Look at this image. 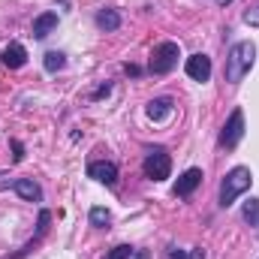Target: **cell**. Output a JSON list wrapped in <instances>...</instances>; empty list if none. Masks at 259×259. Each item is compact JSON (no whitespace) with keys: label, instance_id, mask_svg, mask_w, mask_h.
<instances>
[{"label":"cell","instance_id":"6da1fadb","mask_svg":"<svg viewBox=\"0 0 259 259\" xmlns=\"http://www.w3.org/2000/svg\"><path fill=\"white\" fill-rule=\"evenodd\" d=\"M253 61H256V46H253L250 39L235 42V46L229 49V55H226V81H229V84H238V81L250 72Z\"/></svg>","mask_w":259,"mask_h":259},{"label":"cell","instance_id":"7a4b0ae2","mask_svg":"<svg viewBox=\"0 0 259 259\" xmlns=\"http://www.w3.org/2000/svg\"><path fill=\"white\" fill-rule=\"evenodd\" d=\"M250 184H253V172L247 166H235L232 172H226V178L220 184V205L229 208L244 190H250Z\"/></svg>","mask_w":259,"mask_h":259},{"label":"cell","instance_id":"3957f363","mask_svg":"<svg viewBox=\"0 0 259 259\" xmlns=\"http://www.w3.org/2000/svg\"><path fill=\"white\" fill-rule=\"evenodd\" d=\"M178 58H181L178 42H160V46H154V52H151L148 69H151L154 75H166V72H172V69L178 66Z\"/></svg>","mask_w":259,"mask_h":259},{"label":"cell","instance_id":"277c9868","mask_svg":"<svg viewBox=\"0 0 259 259\" xmlns=\"http://www.w3.org/2000/svg\"><path fill=\"white\" fill-rule=\"evenodd\" d=\"M142 169H145V175H148L151 181H166L169 172H172V157H169V151H166V148H151Z\"/></svg>","mask_w":259,"mask_h":259},{"label":"cell","instance_id":"5b68a950","mask_svg":"<svg viewBox=\"0 0 259 259\" xmlns=\"http://www.w3.org/2000/svg\"><path fill=\"white\" fill-rule=\"evenodd\" d=\"M241 136H244V112H241V109H235V112L226 118V124H223L220 145H223L226 151H232V148L241 142Z\"/></svg>","mask_w":259,"mask_h":259},{"label":"cell","instance_id":"8992f818","mask_svg":"<svg viewBox=\"0 0 259 259\" xmlns=\"http://www.w3.org/2000/svg\"><path fill=\"white\" fill-rule=\"evenodd\" d=\"M0 190H15L24 202H39L42 199V187L33 178H12V181H0Z\"/></svg>","mask_w":259,"mask_h":259},{"label":"cell","instance_id":"52a82bcc","mask_svg":"<svg viewBox=\"0 0 259 259\" xmlns=\"http://www.w3.org/2000/svg\"><path fill=\"white\" fill-rule=\"evenodd\" d=\"M88 175H91L94 181L106 184V187H115V184H118V166L109 163V160H94V163L88 166Z\"/></svg>","mask_w":259,"mask_h":259},{"label":"cell","instance_id":"ba28073f","mask_svg":"<svg viewBox=\"0 0 259 259\" xmlns=\"http://www.w3.org/2000/svg\"><path fill=\"white\" fill-rule=\"evenodd\" d=\"M187 75L193 81H208L211 78V58L208 55H193L187 58Z\"/></svg>","mask_w":259,"mask_h":259},{"label":"cell","instance_id":"9c48e42d","mask_svg":"<svg viewBox=\"0 0 259 259\" xmlns=\"http://www.w3.org/2000/svg\"><path fill=\"white\" fill-rule=\"evenodd\" d=\"M3 66L6 69H21V66L27 64V52H24V46L21 42H9L6 49H3Z\"/></svg>","mask_w":259,"mask_h":259},{"label":"cell","instance_id":"30bf717a","mask_svg":"<svg viewBox=\"0 0 259 259\" xmlns=\"http://www.w3.org/2000/svg\"><path fill=\"white\" fill-rule=\"evenodd\" d=\"M202 178H205V175H202V169H187V172L175 181V196H190L196 187L202 184Z\"/></svg>","mask_w":259,"mask_h":259},{"label":"cell","instance_id":"8fae6325","mask_svg":"<svg viewBox=\"0 0 259 259\" xmlns=\"http://www.w3.org/2000/svg\"><path fill=\"white\" fill-rule=\"evenodd\" d=\"M58 27V12H42L33 18V39H46Z\"/></svg>","mask_w":259,"mask_h":259},{"label":"cell","instance_id":"7c38bea8","mask_svg":"<svg viewBox=\"0 0 259 259\" xmlns=\"http://www.w3.org/2000/svg\"><path fill=\"white\" fill-rule=\"evenodd\" d=\"M169 115H172V100L169 97H157V100L148 103V118L151 121H166Z\"/></svg>","mask_w":259,"mask_h":259},{"label":"cell","instance_id":"4fadbf2b","mask_svg":"<svg viewBox=\"0 0 259 259\" xmlns=\"http://www.w3.org/2000/svg\"><path fill=\"white\" fill-rule=\"evenodd\" d=\"M97 27H100V30H118V27H121L118 9H103V12L97 15Z\"/></svg>","mask_w":259,"mask_h":259},{"label":"cell","instance_id":"5bb4252c","mask_svg":"<svg viewBox=\"0 0 259 259\" xmlns=\"http://www.w3.org/2000/svg\"><path fill=\"white\" fill-rule=\"evenodd\" d=\"M241 217H244V223L259 226V199H247V202H244V208H241Z\"/></svg>","mask_w":259,"mask_h":259},{"label":"cell","instance_id":"9a60e30c","mask_svg":"<svg viewBox=\"0 0 259 259\" xmlns=\"http://www.w3.org/2000/svg\"><path fill=\"white\" fill-rule=\"evenodd\" d=\"M64 66H66L64 52H49V55H46V69H49V72H58V69H64Z\"/></svg>","mask_w":259,"mask_h":259},{"label":"cell","instance_id":"2e32d148","mask_svg":"<svg viewBox=\"0 0 259 259\" xmlns=\"http://www.w3.org/2000/svg\"><path fill=\"white\" fill-rule=\"evenodd\" d=\"M109 220H112V214L106 211V208H91V226H97V229H103V226H109Z\"/></svg>","mask_w":259,"mask_h":259},{"label":"cell","instance_id":"e0dca14e","mask_svg":"<svg viewBox=\"0 0 259 259\" xmlns=\"http://www.w3.org/2000/svg\"><path fill=\"white\" fill-rule=\"evenodd\" d=\"M130 256H133V247H130V244H118V247L109 250L106 259H130Z\"/></svg>","mask_w":259,"mask_h":259},{"label":"cell","instance_id":"ac0fdd59","mask_svg":"<svg viewBox=\"0 0 259 259\" xmlns=\"http://www.w3.org/2000/svg\"><path fill=\"white\" fill-rule=\"evenodd\" d=\"M244 24H250V27H259V3H253V6L244 12Z\"/></svg>","mask_w":259,"mask_h":259},{"label":"cell","instance_id":"d6986e66","mask_svg":"<svg viewBox=\"0 0 259 259\" xmlns=\"http://www.w3.org/2000/svg\"><path fill=\"white\" fill-rule=\"evenodd\" d=\"M12 151H15V163H21L24 160V145L21 142H12Z\"/></svg>","mask_w":259,"mask_h":259},{"label":"cell","instance_id":"ffe728a7","mask_svg":"<svg viewBox=\"0 0 259 259\" xmlns=\"http://www.w3.org/2000/svg\"><path fill=\"white\" fill-rule=\"evenodd\" d=\"M109 91H112V84H106V88H100V91H97V94H94V97H97V100H100V97H106V94H109Z\"/></svg>","mask_w":259,"mask_h":259},{"label":"cell","instance_id":"44dd1931","mask_svg":"<svg viewBox=\"0 0 259 259\" xmlns=\"http://www.w3.org/2000/svg\"><path fill=\"white\" fill-rule=\"evenodd\" d=\"M190 259H205V250H202V247H196L193 253H190Z\"/></svg>","mask_w":259,"mask_h":259},{"label":"cell","instance_id":"7402d4cb","mask_svg":"<svg viewBox=\"0 0 259 259\" xmlns=\"http://www.w3.org/2000/svg\"><path fill=\"white\" fill-rule=\"evenodd\" d=\"M217 3H232V0H217Z\"/></svg>","mask_w":259,"mask_h":259}]
</instances>
